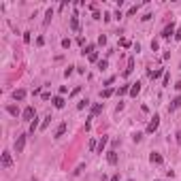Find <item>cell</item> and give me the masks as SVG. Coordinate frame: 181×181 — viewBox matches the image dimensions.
<instances>
[{
	"label": "cell",
	"instance_id": "5b68a950",
	"mask_svg": "<svg viewBox=\"0 0 181 181\" xmlns=\"http://www.w3.org/2000/svg\"><path fill=\"white\" fill-rule=\"evenodd\" d=\"M175 32V26L171 24V26H166V28H164V32H162V38H171V34Z\"/></svg>",
	"mask_w": 181,
	"mask_h": 181
},
{
	"label": "cell",
	"instance_id": "3957f363",
	"mask_svg": "<svg viewBox=\"0 0 181 181\" xmlns=\"http://www.w3.org/2000/svg\"><path fill=\"white\" fill-rule=\"evenodd\" d=\"M158 126H160V117H158V115H153V119L149 122V126H147V132H156Z\"/></svg>",
	"mask_w": 181,
	"mask_h": 181
},
{
	"label": "cell",
	"instance_id": "9c48e42d",
	"mask_svg": "<svg viewBox=\"0 0 181 181\" xmlns=\"http://www.w3.org/2000/svg\"><path fill=\"white\" fill-rule=\"evenodd\" d=\"M181 107V96H177L175 100L171 102V107H168V111H175V109H179Z\"/></svg>",
	"mask_w": 181,
	"mask_h": 181
},
{
	"label": "cell",
	"instance_id": "44dd1931",
	"mask_svg": "<svg viewBox=\"0 0 181 181\" xmlns=\"http://www.w3.org/2000/svg\"><path fill=\"white\" fill-rule=\"evenodd\" d=\"M62 47H64V49L70 47V38H64V41H62Z\"/></svg>",
	"mask_w": 181,
	"mask_h": 181
},
{
	"label": "cell",
	"instance_id": "ffe728a7",
	"mask_svg": "<svg viewBox=\"0 0 181 181\" xmlns=\"http://www.w3.org/2000/svg\"><path fill=\"white\" fill-rule=\"evenodd\" d=\"M98 68L105 70V68H107V60H100V62H98Z\"/></svg>",
	"mask_w": 181,
	"mask_h": 181
},
{
	"label": "cell",
	"instance_id": "30bf717a",
	"mask_svg": "<svg viewBox=\"0 0 181 181\" xmlns=\"http://www.w3.org/2000/svg\"><path fill=\"white\" fill-rule=\"evenodd\" d=\"M64 132H66V124H64V122H62V124H60V126H58V130H56V139H60V136H62Z\"/></svg>",
	"mask_w": 181,
	"mask_h": 181
},
{
	"label": "cell",
	"instance_id": "d4e9b609",
	"mask_svg": "<svg viewBox=\"0 0 181 181\" xmlns=\"http://www.w3.org/2000/svg\"><path fill=\"white\" fill-rule=\"evenodd\" d=\"M85 105H87V100H81L79 105H77V109H85Z\"/></svg>",
	"mask_w": 181,
	"mask_h": 181
},
{
	"label": "cell",
	"instance_id": "9a60e30c",
	"mask_svg": "<svg viewBox=\"0 0 181 181\" xmlns=\"http://www.w3.org/2000/svg\"><path fill=\"white\" fill-rule=\"evenodd\" d=\"M111 94H113V90H111V87H107V90H102V92H100V96H102V98H109Z\"/></svg>",
	"mask_w": 181,
	"mask_h": 181
},
{
	"label": "cell",
	"instance_id": "7402d4cb",
	"mask_svg": "<svg viewBox=\"0 0 181 181\" xmlns=\"http://www.w3.org/2000/svg\"><path fill=\"white\" fill-rule=\"evenodd\" d=\"M98 43H100V45H107V36H105V34H102L100 38H98Z\"/></svg>",
	"mask_w": 181,
	"mask_h": 181
},
{
	"label": "cell",
	"instance_id": "6da1fadb",
	"mask_svg": "<svg viewBox=\"0 0 181 181\" xmlns=\"http://www.w3.org/2000/svg\"><path fill=\"white\" fill-rule=\"evenodd\" d=\"M26 147V134H19L17 141H15V153H21Z\"/></svg>",
	"mask_w": 181,
	"mask_h": 181
},
{
	"label": "cell",
	"instance_id": "8fae6325",
	"mask_svg": "<svg viewBox=\"0 0 181 181\" xmlns=\"http://www.w3.org/2000/svg\"><path fill=\"white\" fill-rule=\"evenodd\" d=\"M107 160H109V164H117V153H115V151H109V153H107Z\"/></svg>",
	"mask_w": 181,
	"mask_h": 181
},
{
	"label": "cell",
	"instance_id": "83f0119b",
	"mask_svg": "<svg viewBox=\"0 0 181 181\" xmlns=\"http://www.w3.org/2000/svg\"><path fill=\"white\" fill-rule=\"evenodd\" d=\"M175 38H177V41H181V30H177V34H175Z\"/></svg>",
	"mask_w": 181,
	"mask_h": 181
},
{
	"label": "cell",
	"instance_id": "cb8c5ba5",
	"mask_svg": "<svg viewBox=\"0 0 181 181\" xmlns=\"http://www.w3.org/2000/svg\"><path fill=\"white\" fill-rule=\"evenodd\" d=\"M36 126H38V124H36V119H34V122L30 124V132H34V130H36Z\"/></svg>",
	"mask_w": 181,
	"mask_h": 181
},
{
	"label": "cell",
	"instance_id": "52a82bcc",
	"mask_svg": "<svg viewBox=\"0 0 181 181\" xmlns=\"http://www.w3.org/2000/svg\"><path fill=\"white\" fill-rule=\"evenodd\" d=\"M149 160H151V164H162V156H160V153H156V151H153L151 156H149Z\"/></svg>",
	"mask_w": 181,
	"mask_h": 181
},
{
	"label": "cell",
	"instance_id": "ba28073f",
	"mask_svg": "<svg viewBox=\"0 0 181 181\" xmlns=\"http://www.w3.org/2000/svg\"><path fill=\"white\" fill-rule=\"evenodd\" d=\"M13 98H15V100H24V98H26V90H15Z\"/></svg>",
	"mask_w": 181,
	"mask_h": 181
},
{
	"label": "cell",
	"instance_id": "4fadbf2b",
	"mask_svg": "<svg viewBox=\"0 0 181 181\" xmlns=\"http://www.w3.org/2000/svg\"><path fill=\"white\" fill-rule=\"evenodd\" d=\"M109 143V139H107V136H102V139H100V143H98V151H100L102 153V149H105V145Z\"/></svg>",
	"mask_w": 181,
	"mask_h": 181
},
{
	"label": "cell",
	"instance_id": "ac0fdd59",
	"mask_svg": "<svg viewBox=\"0 0 181 181\" xmlns=\"http://www.w3.org/2000/svg\"><path fill=\"white\" fill-rule=\"evenodd\" d=\"M126 92H130V87H128V85H122V87H119V92H117V94L122 96V94H126Z\"/></svg>",
	"mask_w": 181,
	"mask_h": 181
},
{
	"label": "cell",
	"instance_id": "e0dca14e",
	"mask_svg": "<svg viewBox=\"0 0 181 181\" xmlns=\"http://www.w3.org/2000/svg\"><path fill=\"white\" fill-rule=\"evenodd\" d=\"M70 28H73V30H77V28H79V21H77V17H73V19H70Z\"/></svg>",
	"mask_w": 181,
	"mask_h": 181
},
{
	"label": "cell",
	"instance_id": "8992f818",
	"mask_svg": "<svg viewBox=\"0 0 181 181\" xmlns=\"http://www.w3.org/2000/svg\"><path fill=\"white\" fill-rule=\"evenodd\" d=\"M139 92H141V83L136 81V83H132V85H130V96H136Z\"/></svg>",
	"mask_w": 181,
	"mask_h": 181
},
{
	"label": "cell",
	"instance_id": "f1b7e54d",
	"mask_svg": "<svg viewBox=\"0 0 181 181\" xmlns=\"http://www.w3.org/2000/svg\"><path fill=\"white\" fill-rule=\"evenodd\" d=\"M156 181H160V179H156Z\"/></svg>",
	"mask_w": 181,
	"mask_h": 181
},
{
	"label": "cell",
	"instance_id": "7a4b0ae2",
	"mask_svg": "<svg viewBox=\"0 0 181 181\" xmlns=\"http://www.w3.org/2000/svg\"><path fill=\"white\" fill-rule=\"evenodd\" d=\"M21 115H24V119H28V122H30V119H36V111H34V107H26Z\"/></svg>",
	"mask_w": 181,
	"mask_h": 181
},
{
	"label": "cell",
	"instance_id": "5bb4252c",
	"mask_svg": "<svg viewBox=\"0 0 181 181\" xmlns=\"http://www.w3.org/2000/svg\"><path fill=\"white\" fill-rule=\"evenodd\" d=\"M7 111H9L11 115H19V109L15 107V105H9V107H7Z\"/></svg>",
	"mask_w": 181,
	"mask_h": 181
},
{
	"label": "cell",
	"instance_id": "d6986e66",
	"mask_svg": "<svg viewBox=\"0 0 181 181\" xmlns=\"http://www.w3.org/2000/svg\"><path fill=\"white\" fill-rule=\"evenodd\" d=\"M51 17H53V11L49 9V11H47V17H45V24H49V21H51Z\"/></svg>",
	"mask_w": 181,
	"mask_h": 181
},
{
	"label": "cell",
	"instance_id": "277c9868",
	"mask_svg": "<svg viewBox=\"0 0 181 181\" xmlns=\"http://www.w3.org/2000/svg\"><path fill=\"white\" fill-rule=\"evenodd\" d=\"M11 164H13V160H11V153H9V151H4V153H2V166H4V168H9Z\"/></svg>",
	"mask_w": 181,
	"mask_h": 181
},
{
	"label": "cell",
	"instance_id": "603a6c76",
	"mask_svg": "<svg viewBox=\"0 0 181 181\" xmlns=\"http://www.w3.org/2000/svg\"><path fill=\"white\" fill-rule=\"evenodd\" d=\"M141 139H143V136H141V134H139V132H136V134H134V136H132V141H134V143H139V141H141Z\"/></svg>",
	"mask_w": 181,
	"mask_h": 181
},
{
	"label": "cell",
	"instance_id": "4316f807",
	"mask_svg": "<svg viewBox=\"0 0 181 181\" xmlns=\"http://www.w3.org/2000/svg\"><path fill=\"white\" fill-rule=\"evenodd\" d=\"M175 136H177V143L181 145V130H179V132H177V134H175Z\"/></svg>",
	"mask_w": 181,
	"mask_h": 181
},
{
	"label": "cell",
	"instance_id": "7c38bea8",
	"mask_svg": "<svg viewBox=\"0 0 181 181\" xmlns=\"http://www.w3.org/2000/svg\"><path fill=\"white\" fill-rule=\"evenodd\" d=\"M53 107H56V109H62V107H64V98H62V96H56V98H53Z\"/></svg>",
	"mask_w": 181,
	"mask_h": 181
},
{
	"label": "cell",
	"instance_id": "484cf974",
	"mask_svg": "<svg viewBox=\"0 0 181 181\" xmlns=\"http://www.w3.org/2000/svg\"><path fill=\"white\" fill-rule=\"evenodd\" d=\"M73 68H75V66H68V68H66V73H64V75H66V77H70V75H73Z\"/></svg>",
	"mask_w": 181,
	"mask_h": 181
},
{
	"label": "cell",
	"instance_id": "2e32d148",
	"mask_svg": "<svg viewBox=\"0 0 181 181\" xmlns=\"http://www.w3.org/2000/svg\"><path fill=\"white\" fill-rule=\"evenodd\" d=\"M100 111H102V105L98 102V105H94V109H92V115H98Z\"/></svg>",
	"mask_w": 181,
	"mask_h": 181
}]
</instances>
